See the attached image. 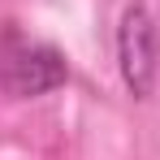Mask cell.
<instances>
[{
    "label": "cell",
    "mask_w": 160,
    "mask_h": 160,
    "mask_svg": "<svg viewBox=\"0 0 160 160\" xmlns=\"http://www.w3.org/2000/svg\"><path fill=\"white\" fill-rule=\"evenodd\" d=\"M69 82V61L48 39H35L22 26H0V91L9 100H39Z\"/></svg>",
    "instance_id": "6da1fadb"
},
{
    "label": "cell",
    "mask_w": 160,
    "mask_h": 160,
    "mask_svg": "<svg viewBox=\"0 0 160 160\" xmlns=\"http://www.w3.org/2000/svg\"><path fill=\"white\" fill-rule=\"evenodd\" d=\"M117 65L134 100H147L160 74V22L147 0H130L117 22Z\"/></svg>",
    "instance_id": "7a4b0ae2"
}]
</instances>
